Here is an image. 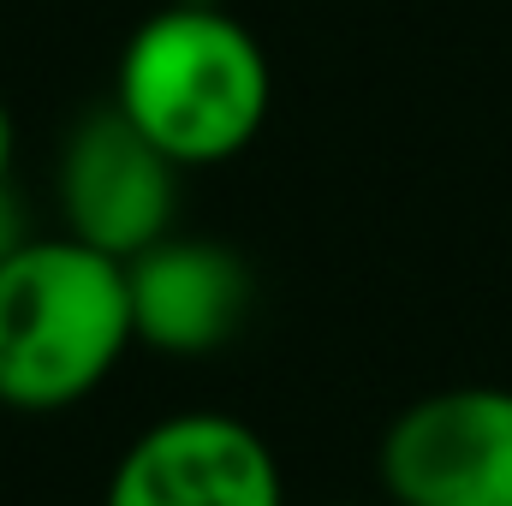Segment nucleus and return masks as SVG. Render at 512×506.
<instances>
[{
    "mask_svg": "<svg viewBox=\"0 0 512 506\" xmlns=\"http://www.w3.org/2000/svg\"><path fill=\"white\" fill-rule=\"evenodd\" d=\"M114 108L185 173L221 167L268 126L274 72L262 42L227 6L173 0L126 36L114 66Z\"/></svg>",
    "mask_w": 512,
    "mask_h": 506,
    "instance_id": "nucleus-1",
    "label": "nucleus"
},
{
    "mask_svg": "<svg viewBox=\"0 0 512 506\" xmlns=\"http://www.w3.org/2000/svg\"><path fill=\"white\" fill-rule=\"evenodd\" d=\"M137 346L126 298V262L54 233L18 239L0 262V405L6 411H72L120 370Z\"/></svg>",
    "mask_w": 512,
    "mask_h": 506,
    "instance_id": "nucleus-2",
    "label": "nucleus"
},
{
    "mask_svg": "<svg viewBox=\"0 0 512 506\" xmlns=\"http://www.w3.org/2000/svg\"><path fill=\"white\" fill-rule=\"evenodd\" d=\"M376 471L393 506H512V387L465 381L411 399Z\"/></svg>",
    "mask_w": 512,
    "mask_h": 506,
    "instance_id": "nucleus-3",
    "label": "nucleus"
},
{
    "mask_svg": "<svg viewBox=\"0 0 512 506\" xmlns=\"http://www.w3.org/2000/svg\"><path fill=\"white\" fill-rule=\"evenodd\" d=\"M179 161L161 155L126 114L108 102L84 114L60 149V215L66 233L96 245L114 262H131L173 233L179 215Z\"/></svg>",
    "mask_w": 512,
    "mask_h": 506,
    "instance_id": "nucleus-4",
    "label": "nucleus"
},
{
    "mask_svg": "<svg viewBox=\"0 0 512 506\" xmlns=\"http://www.w3.org/2000/svg\"><path fill=\"white\" fill-rule=\"evenodd\" d=\"M102 506H286V477L245 417L173 411L114 459Z\"/></svg>",
    "mask_w": 512,
    "mask_h": 506,
    "instance_id": "nucleus-5",
    "label": "nucleus"
},
{
    "mask_svg": "<svg viewBox=\"0 0 512 506\" xmlns=\"http://www.w3.org/2000/svg\"><path fill=\"white\" fill-rule=\"evenodd\" d=\"M131 334L161 358H209L251 316V268L221 239L167 233L126 262Z\"/></svg>",
    "mask_w": 512,
    "mask_h": 506,
    "instance_id": "nucleus-6",
    "label": "nucleus"
},
{
    "mask_svg": "<svg viewBox=\"0 0 512 506\" xmlns=\"http://www.w3.org/2000/svg\"><path fill=\"white\" fill-rule=\"evenodd\" d=\"M18 239H24V215H18V209H12V197L0 191V262L12 256V245H18Z\"/></svg>",
    "mask_w": 512,
    "mask_h": 506,
    "instance_id": "nucleus-7",
    "label": "nucleus"
},
{
    "mask_svg": "<svg viewBox=\"0 0 512 506\" xmlns=\"http://www.w3.org/2000/svg\"><path fill=\"white\" fill-rule=\"evenodd\" d=\"M12 149H18V131H12V114L0 102V191H6V173H12Z\"/></svg>",
    "mask_w": 512,
    "mask_h": 506,
    "instance_id": "nucleus-8",
    "label": "nucleus"
},
{
    "mask_svg": "<svg viewBox=\"0 0 512 506\" xmlns=\"http://www.w3.org/2000/svg\"><path fill=\"white\" fill-rule=\"evenodd\" d=\"M328 506H364V501H328Z\"/></svg>",
    "mask_w": 512,
    "mask_h": 506,
    "instance_id": "nucleus-9",
    "label": "nucleus"
}]
</instances>
